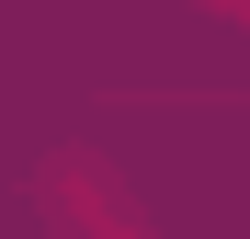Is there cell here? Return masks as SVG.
<instances>
[{"mask_svg": "<svg viewBox=\"0 0 250 239\" xmlns=\"http://www.w3.org/2000/svg\"><path fill=\"white\" fill-rule=\"evenodd\" d=\"M57 228H68V239H148L137 217H125V194L91 171V159H68V171H57Z\"/></svg>", "mask_w": 250, "mask_h": 239, "instance_id": "1", "label": "cell"}]
</instances>
